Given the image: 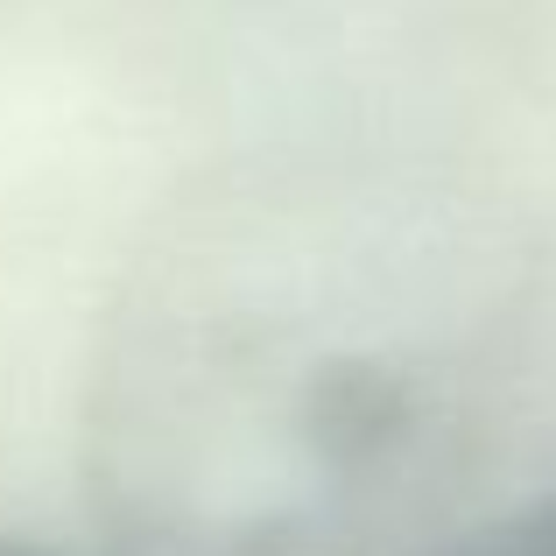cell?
I'll list each match as a JSON object with an SVG mask.
<instances>
[{
  "instance_id": "2",
  "label": "cell",
  "mask_w": 556,
  "mask_h": 556,
  "mask_svg": "<svg viewBox=\"0 0 556 556\" xmlns=\"http://www.w3.org/2000/svg\"><path fill=\"white\" fill-rule=\"evenodd\" d=\"M0 556H99V549H71V543H36V535H0Z\"/></svg>"
},
{
  "instance_id": "1",
  "label": "cell",
  "mask_w": 556,
  "mask_h": 556,
  "mask_svg": "<svg viewBox=\"0 0 556 556\" xmlns=\"http://www.w3.org/2000/svg\"><path fill=\"white\" fill-rule=\"evenodd\" d=\"M437 556H556V493L515 507V515L479 521V529H465L458 543L437 549Z\"/></svg>"
}]
</instances>
